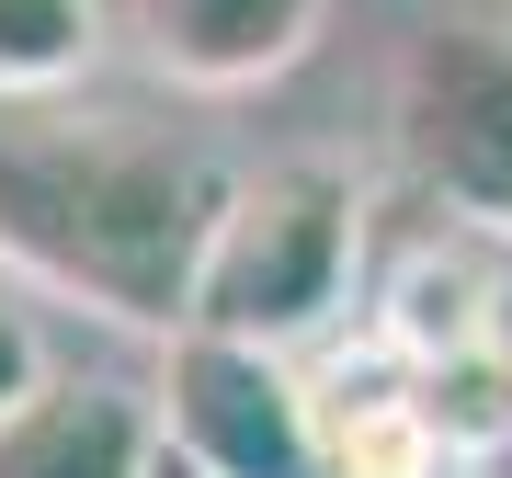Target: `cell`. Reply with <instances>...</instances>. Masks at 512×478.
I'll list each match as a JSON object with an SVG mask.
<instances>
[{
	"label": "cell",
	"instance_id": "1",
	"mask_svg": "<svg viewBox=\"0 0 512 478\" xmlns=\"http://www.w3.org/2000/svg\"><path fill=\"white\" fill-rule=\"evenodd\" d=\"M228 171L194 137L80 103H0V274L126 331H183L194 251Z\"/></svg>",
	"mask_w": 512,
	"mask_h": 478
},
{
	"label": "cell",
	"instance_id": "2",
	"mask_svg": "<svg viewBox=\"0 0 512 478\" xmlns=\"http://www.w3.org/2000/svg\"><path fill=\"white\" fill-rule=\"evenodd\" d=\"M353 274H365V194H353L342 160L228 171L217 217H205V251H194L183 331L296 353L308 331H330L353 308Z\"/></svg>",
	"mask_w": 512,
	"mask_h": 478
},
{
	"label": "cell",
	"instance_id": "3",
	"mask_svg": "<svg viewBox=\"0 0 512 478\" xmlns=\"http://www.w3.org/2000/svg\"><path fill=\"white\" fill-rule=\"evenodd\" d=\"M387 126H399L410 183L456 228H512V23L490 12L410 23L387 69Z\"/></svg>",
	"mask_w": 512,
	"mask_h": 478
},
{
	"label": "cell",
	"instance_id": "4",
	"mask_svg": "<svg viewBox=\"0 0 512 478\" xmlns=\"http://www.w3.org/2000/svg\"><path fill=\"white\" fill-rule=\"evenodd\" d=\"M160 444L205 478H319V422L296 353H251L217 331H171V365L148 387Z\"/></svg>",
	"mask_w": 512,
	"mask_h": 478
},
{
	"label": "cell",
	"instance_id": "5",
	"mask_svg": "<svg viewBox=\"0 0 512 478\" xmlns=\"http://www.w3.org/2000/svg\"><path fill=\"white\" fill-rule=\"evenodd\" d=\"M319 12L330 0H126L148 69L183 80V92H262V80H285L319 46Z\"/></svg>",
	"mask_w": 512,
	"mask_h": 478
},
{
	"label": "cell",
	"instance_id": "6",
	"mask_svg": "<svg viewBox=\"0 0 512 478\" xmlns=\"http://www.w3.org/2000/svg\"><path fill=\"white\" fill-rule=\"evenodd\" d=\"M365 342L387 353V365H433V353H456V342H490V331H512V285L478 262V239L444 217V228H421L399 262L376 274V296H365Z\"/></svg>",
	"mask_w": 512,
	"mask_h": 478
},
{
	"label": "cell",
	"instance_id": "7",
	"mask_svg": "<svg viewBox=\"0 0 512 478\" xmlns=\"http://www.w3.org/2000/svg\"><path fill=\"white\" fill-rule=\"evenodd\" d=\"M148 467H160V410H148V387H114V376L57 365L0 422V478H148Z\"/></svg>",
	"mask_w": 512,
	"mask_h": 478
},
{
	"label": "cell",
	"instance_id": "8",
	"mask_svg": "<svg viewBox=\"0 0 512 478\" xmlns=\"http://www.w3.org/2000/svg\"><path fill=\"white\" fill-rule=\"evenodd\" d=\"M308 422H319V478H456L410 399V365H387L376 342L342 376H308Z\"/></svg>",
	"mask_w": 512,
	"mask_h": 478
},
{
	"label": "cell",
	"instance_id": "9",
	"mask_svg": "<svg viewBox=\"0 0 512 478\" xmlns=\"http://www.w3.org/2000/svg\"><path fill=\"white\" fill-rule=\"evenodd\" d=\"M410 399H421V422H433V444H444V467H456V478L501 467V456H512V331L410 365Z\"/></svg>",
	"mask_w": 512,
	"mask_h": 478
},
{
	"label": "cell",
	"instance_id": "10",
	"mask_svg": "<svg viewBox=\"0 0 512 478\" xmlns=\"http://www.w3.org/2000/svg\"><path fill=\"white\" fill-rule=\"evenodd\" d=\"M103 57V0H0V103H69Z\"/></svg>",
	"mask_w": 512,
	"mask_h": 478
},
{
	"label": "cell",
	"instance_id": "11",
	"mask_svg": "<svg viewBox=\"0 0 512 478\" xmlns=\"http://www.w3.org/2000/svg\"><path fill=\"white\" fill-rule=\"evenodd\" d=\"M46 376H57V353H46V331H35V308H12V285H0V422H12Z\"/></svg>",
	"mask_w": 512,
	"mask_h": 478
},
{
	"label": "cell",
	"instance_id": "12",
	"mask_svg": "<svg viewBox=\"0 0 512 478\" xmlns=\"http://www.w3.org/2000/svg\"><path fill=\"white\" fill-rule=\"evenodd\" d=\"M148 478H205V467H183V456H171V444H160V467H148Z\"/></svg>",
	"mask_w": 512,
	"mask_h": 478
}]
</instances>
